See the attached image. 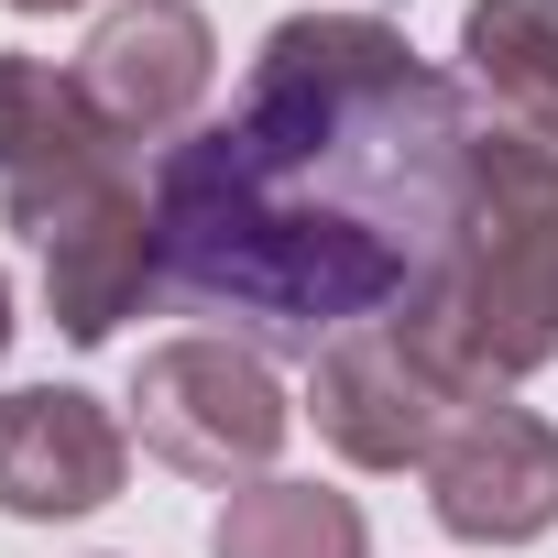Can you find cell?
<instances>
[{
    "label": "cell",
    "instance_id": "obj_1",
    "mask_svg": "<svg viewBox=\"0 0 558 558\" xmlns=\"http://www.w3.org/2000/svg\"><path fill=\"white\" fill-rule=\"evenodd\" d=\"M471 99L384 12H286L219 121L154 154L165 296L241 351L318 362L416 318L471 208Z\"/></svg>",
    "mask_w": 558,
    "mask_h": 558
},
{
    "label": "cell",
    "instance_id": "obj_2",
    "mask_svg": "<svg viewBox=\"0 0 558 558\" xmlns=\"http://www.w3.org/2000/svg\"><path fill=\"white\" fill-rule=\"evenodd\" d=\"M416 329L482 395H514L525 373L558 362V165H536L504 132L471 143V208Z\"/></svg>",
    "mask_w": 558,
    "mask_h": 558
},
{
    "label": "cell",
    "instance_id": "obj_3",
    "mask_svg": "<svg viewBox=\"0 0 558 558\" xmlns=\"http://www.w3.org/2000/svg\"><path fill=\"white\" fill-rule=\"evenodd\" d=\"M0 219H12L45 252V318L99 351L121 340V318H143L165 296V230H154V186L132 175L121 143L34 175V186H0Z\"/></svg>",
    "mask_w": 558,
    "mask_h": 558
},
{
    "label": "cell",
    "instance_id": "obj_4",
    "mask_svg": "<svg viewBox=\"0 0 558 558\" xmlns=\"http://www.w3.org/2000/svg\"><path fill=\"white\" fill-rule=\"evenodd\" d=\"M286 427H296V405H286V384H274V362L241 351V340H219V329H186V340L143 351V373H132V438H143V460H165V471H186L208 493L274 482Z\"/></svg>",
    "mask_w": 558,
    "mask_h": 558
},
{
    "label": "cell",
    "instance_id": "obj_5",
    "mask_svg": "<svg viewBox=\"0 0 558 558\" xmlns=\"http://www.w3.org/2000/svg\"><path fill=\"white\" fill-rule=\"evenodd\" d=\"M471 395H482V384H460V373L427 351L416 318L351 329V340H329V351L307 362V416H318V438H329L351 471H427Z\"/></svg>",
    "mask_w": 558,
    "mask_h": 558
},
{
    "label": "cell",
    "instance_id": "obj_6",
    "mask_svg": "<svg viewBox=\"0 0 558 558\" xmlns=\"http://www.w3.org/2000/svg\"><path fill=\"white\" fill-rule=\"evenodd\" d=\"M208 88H219V34H208L197 0H110L77 45V99L121 154L132 143H186Z\"/></svg>",
    "mask_w": 558,
    "mask_h": 558
},
{
    "label": "cell",
    "instance_id": "obj_7",
    "mask_svg": "<svg viewBox=\"0 0 558 558\" xmlns=\"http://www.w3.org/2000/svg\"><path fill=\"white\" fill-rule=\"evenodd\" d=\"M427 504L460 547H525L558 525V427L514 395H471L427 460Z\"/></svg>",
    "mask_w": 558,
    "mask_h": 558
},
{
    "label": "cell",
    "instance_id": "obj_8",
    "mask_svg": "<svg viewBox=\"0 0 558 558\" xmlns=\"http://www.w3.org/2000/svg\"><path fill=\"white\" fill-rule=\"evenodd\" d=\"M121 482H132V427L88 384H23V395H0V514L66 525V514H99Z\"/></svg>",
    "mask_w": 558,
    "mask_h": 558
},
{
    "label": "cell",
    "instance_id": "obj_9",
    "mask_svg": "<svg viewBox=\"0 0 558 558\" xmlns=\"http://www.w3.org/2000/svg\"><path fill=\"white\" fill-rule=\"evenodd\" d=\"M460 99L482 132L558 165V0H471L460 12Z\"/></svg>",
    "mask_w": 558,
    "mask_h": 558
},
{
    "label": "cell",
    "instance_id": "obj_10",
    "mask_svg": "<svg viewBox=\"0 0 558 558\" xmlns=\"http://www.w3.org/2000/svg\"><path fill=\"white\" fill-rule=\"evenodd\" d=\"M208 558H373V525L329 482H241L208 514Z\"/></svg>",
    "mask_w": 558,
    "mask_h": 558
},
{
    "label": "cell",
    "instance_id": "obj_11",
    "mask_svg": "<svg viewBox=\"0 0 558 558\" xmlns=\"http://www.w3.org/2000/svg\"><path fill=\"white\" fill-rule=\"evenodd\" d=\"M110 132L88 121L77 99V66H45V56H0V186H34L77 154H99Z\"/></svg>",
    "mask_w": 558,
    "mask_h": 558
},
{
    "label": "cell",
    "instance_id": "obj_12",
    "mask_svg": "<svg viewBox=\"0 0 558 558\" xmlns=\"http://www.w3.org/2000/svg\"><path fill=\"white\" fill-rule=\"evenodd\" d=\"M0 12H77V0H0Z\"/></svg>",
    "mask_w": 558,
    "mask_h": 558
},
{
    "label": "cell",
    "instance_id": "obj_13",
    "mask_svg": "<svg viewBox=\"0 0 558 558\" xmlns=\"http://www.w3.org/2000/svg\"><path fill=\"white\" fill-rule=\"evenodd\" d=\"M0 351H12V286H0Z\"/></svg>",
    "mask_w": 558,
    "mask_h": 558
}]
</instances>
